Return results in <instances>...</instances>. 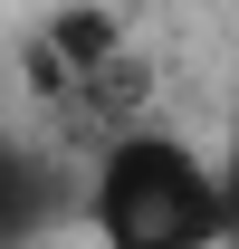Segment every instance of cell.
I'll use <instances>...</instances> for the list:
<instances>
[{
    "instance_id": "6da1fadb",
    "label": "cell",
    "mask_w": 239,
    "mask_h": 249,
    "mask_svg": "<svg viewBox=\"0 0 239 249\" xmlns=\"http://www.w3.org/2000/svg\"><path fill=\"white\" fill-rule=\"evenodd\" d=\"M10 77H19V106L38 115V134L77 144L86 163L115 134L163 115V58L144 48L124 0H48L10 48Z\"/></svg>"
},
{
    "instance_id": "7a4b0ae2",
    "label": "cell",
    "mask_w": 239,
    "mask_h": 249,
    "mask_svg": "<svg viewBox=\"0 0 239 249\" xmlns=\"http://www.w3.org/2000/svg\"><path fill=\"white\" fill-rule=\"evenodd\" d=\"M77 220L96 249H239V192L230 154L201 144L191 124L153 115L115 134L77 182Z\"/></svg>"
},
{
    "instance_id": "3957f363",
    "label": "cell",
    "mask_w": 239,
    "mask_h": 249,
    "mask_svg": "<svg viewBox=\"0 0 239 249\" xmlns=\"http://www.w3.org/2000/svg\"><path fill=\"white\" fill-rule=\"evenodd\" d=\"M220 154H230V192H239V106H230V134H220Z\"/></svg>"
}]
</instances>
